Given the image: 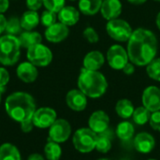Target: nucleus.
Listing matches in <instances>:
<instances>
[{"label": "nucleus", "instance_id": "4", "mask_svg": "<svg viewBox=\"0 0 160 160\" xmlns=\"http://www.w3.org/2000/svg\"><path fill=\"white\" fill-rule=\"evenodd\" d=\"M21 44L15 36L6 35L0 38V64L13 66L20 58Z\"/></svg>", "mask_w": 160, "mask_h": 160}, {"label": "nucleus", "instance_id": "37", "mask_svg": "<svg viewBox=\"0 0 160 160\" xmlns=\"http://www.w3.org/2000/svg\"><path fill=\"white\" fill-rule=\"evenodd\" d=\"M21 124V129L22 132L24 133H29L33 130L35 125L33 123V120L32 118L31 119H28V120H25V121H22L20 123Z\"/></svg>", "mask_w": 160, "mask_h": 160}, {"label": "nucleus", "instance_id": "5", "mask_svg": "<svg viewBox=\"0 0 160 160\" xmlns=\"http://www.w3.org/2000/svg\"><path fill=\"white\" fill-rule=\"evenodd\" d=\"M98 137V135L89 128H82L74 133L72 142L77 151L86 154L96 149Z\"/></svg>", "mask_w": 160, "mask_h": 160}, {"label": "nucleus", "instance_id": "38", "mask_svg": "<svg viewBox=\"0 0 160 160\" xmlns=\"http://www.w3.org/2000/svg\"><path fill=\"white\" fill-rule=\"evenodd\" d=\"M123 72L126 74V75H132L134 72H135V67H134V64L131 63V62H128L124 68H123Z\"/></svg>", "mask_w": 160, "mask_h": 160}, {"label": "nucleus", "instance_id": "31", "mask_svg": "<svg viewBox=\"0 0 160 160\" xmlns=\"http://www.w3.org/2000/svg\"><path fill=\"white\" fill-rule=\"evenodd\" d=\"M56 19H57L56 13L47 9L42 12L41 17H40V22L43 26L49 27L56 22Z\"/></svg>", "mask_w": 160, "mask_h": 160}, {"label": "nucleus", "instance_id": "1", "mask_svg": "<svg viewBox=\"0 0 160 160\" xmlns=\"http://www.w3.org/2000/svg\"><path fill=\"white\" fill-rule=\"evenodd\" d=\"M158 46V38L152 31L138 28L133 31L128 41V58L136 66H147L156 58Z\"/></svg>", "mask_w": 160, "mask_h": 160}, {"label": "nucleus", "instance_id": "26", "mask_svg": "<svg viewBox=\"0 0 160 160\" xmlns=\"http://www.w3.org/2000/svg\"><path fill=\"white\" fill-rule=\"evenodd\" d=\"M44 153L48 160H59L62 156V149L59 143L50 141L44 147Z\"/></svg>", "mask_w": 160, "mask_h": 160}, {"label": "nucleus", "instance_id": "40", "mask_svg": "<svg viewBox=\"0 0 160 160\" xmlns=\"http://www.w3.org/2000/svg\"><path fill=\"white\" fill-rule=\"evenodd\" d=\"M9 6L8 0H0V13H4L5 11L8 10Z\"/></svg>", "mask_w": 160, "mask_h": 160}, {"label": "nucleus", "instance_id": "49", "mask_svg": "<svg viewBox=\"0 0 160 160\" xmlns=\"http://www.w3.org/2000/svg\"><path fill=\"white\" fill-rule=\"evenodd\" d=\"M102 1H103V0H102Z\"/></svg>", "mask_w": 160, "mask_h": 160}, {"label": "nucleus", "instance_id": "30", "mask_svg": "<svg viewBox=\"0 0 160 160\" xmlns=\"http://www.w3.org/2000/svg\"><path fill=\"white\" fill-rule=\"evenodd\" d=\"M5 31L7 32V35H11V36L20 34L22 31L21 20H19L17 17L10 18L8 21H7V26Z\"/></svg>", "mask_w": 160, "mask_h": 160}, {"label": "nucleus", "instance_id": "10", "mask_svg": "<svg viewBox=\"0 0 160 160\" xmlns=\"http://www.w3.org/2000/svg\"><path fill=\"white\" fill-rule=\"evenodd\" d=\"M56 112L49 107H42L36 110L32 120L35 127L39 128H50L57 119Z\"/></svg>", "mask_w": 160, "mask_h": 160}, {"label": "nucleus", "instance_id": "7", "mask_svg": "<svg viewBox=\"0 0 160 160\" xmlns=\"http://www.w3.org/2000/svg\"><path fill=\"white\" fill-rule=\"evenodd\" d=\"M26 56L28 61L36 67H47L52 60V51L41 43L28 48Z\"/></svg>", "mask_w": 160, "mask_h": 160}, {"label": "nucleus", "instance_id": "20", "mask_svg": "<svg viewBox=\"0 0 160 160\" xmlns=\"http://www.w3.org/2000/svg\"><path fill=\"white\" fill-rule=\"evenodd\" d=\"M21 47L28 49L36 44H39L42 41V37L39 33L34 31H25L20 34L18 38Z\"/></svg>", "mask_w": 160, "mask_h": 160}, {"label": "nucleus", "instance_id": "13", "mask_svg": "<svg viewBox=\"0 0 160 160\" xmlns=\"http://www.w3.org/2000/svg\"><path fill=\"white\" fill-rule=\"evenodd\" d=\"M68 108L75 112H82L87 106V97L80 89H72L66 96Z\"/></svg>", "mask_w": 160, "mask_h": 160}, {"label": "nucleus", "instance_id": "14", "mask_svg": "<svg viewBox=\"0 0 160 160\" xmlns=\"http://www.w3.org/2000/svg\"><path fill=\"white\" fill-rule=\"evenodd\" d=\"M69 34L68 26L62 22H55L54 24L47 27L45 31V38L48 41L52 43H58L65 40Z\"/></svg>", "mask_w": 160, "mask_h": 160}, {"label": "nucleus", "instance_id": "19", "mask_svg": "<svg viewBox=\"0 0 160 160\" xmlns=\"http://www.w3.org/2000/svg\"><path fill=\"white\" fill-rule=\"evenodd\" d=\"M60 22L67 26H72L78 22L80 20V11L71 6H65L57 15Z\"/></svg>", "mask_w": 160, "mask_h": 160}, {"label": "nucleus", "instance_id": "36", "mask_svg": "<svg viewBox=\"0 0 160 160\" xmlns=\"http://www.w3.org/2000/svg\"><path fill=\"white\" fill-rule=\"evenodd\" d=\"M42 5H43L42 0H26V7L28 8L29 10L37 11L41 8Z\"/></svg>", "mask_w": 160, "mask_h": 160}, {"label": "nucleus", "instance_id": "8", "mask_svg": "<svg viewBox=\"0 0 160 160\" xmlns=\"http://www.w3.org/2000/svg\"><path fill=\"white\" fill-rule=\"evenodd\" d=\"M106 58L108 60L109 66L115 70H122L129 61L127 50L118 44L110 47L107 52Z\"/></svg>", "mask_w": 160, "mask_h": 160}, {"label": "nucleus", "instance_id": "18", "mask_svg": "<svg viewBox=\"0 0 160 160\" xmlns=\"http://www.w3.org/2000/svg\"><path fill=\"white\" fill-rule=\"evenodd\" d=\"M105 63V57L99 51H92L83 58V68L88 70L98 71Z\"/></svg>", "mask_w": 160, "mask_h": 160}, {"label": "nucleus", "instance_id": "25", "mask_svg": "<svg viewBox=\"0 0 160 160\" xmlns=\"http://www.w3.org/2000/svg\"><path fill=\"white\" fill-rule=\"evenodd\" d=\"M135 133V128L130 122H120L116 128V135L122 141H128L132 139Z\"/></svg>", "mask_w": 160, "mask_h": 160}, {"label": "nucleus", "instance_id": "42", "mask_svg": "<svg viewBox=\"0 0 160 160\" xmlns=\"http://www.w3.org/2000/svg\"><path fill=\"white\" fill-rule=\"evenodd\" d=\"M128 1L131 4H134V5H142V4L145 3L147 0H128Z\"/></svg>", "mask_w": 160, "mask_h": 160}, {"label": "nucleus", "instance_id": "43", "mask_svg": "<svg viewBox=\"0 0 160 160\" xmlns=\"http://www.w3.org/2000/svg\"><path fill=\"white\" fill-rule=\"evenodd\" d=\"M156 22H157V25H158V28L160 30V12H158V16H157V19H156Z\"/></svg>", "mask_w": 160, "mask_h": 160}, {"label": "nucleus", "instance_id": "21", "mask_svg": "<svg viewBox=\"0 0 160 160\" xmlns=\"http://www.w3.org/2000/svg\"><path fill=\"white\" fill-rule=\"evenodd\" d=\"M39 20L40 19L37 11L27 10L22 15V18H21L22 28L26 31H31L38 25Z\"/></svg>", "mask_w": 160, "mask_h": 160}, {"label": "nucleus", "instance_id": "2", "mask_svg": "<svg viewBox=\"0 0 160 160\" xmlns=\"http://www.w3.org/2000/svg\"><path fill=\"white\" fill-rule=\"evenodd\" d=\"M5 109L11 119L21 123L33 117L36 112V102L28 93L15 92L7 98Z\"/></svg>", "mask_w": 160, "mask_h": 160}, {"label": "nucleus", "instance_id": "45", "mask_svg": "<svg viewBox=\"0 0 160 160\" xmlns=\"http://www.w3.org/2000/svg\"><path fill=\"white\" fill-rule=\"evenodd\" d=\"M1 94H2V91L0 90V102H1Z\"/></svg>", "mask_w": 160, "mask_h": 160}, {"label": "nucleus", "instance_id": "34", "mask_svg": "<svg viewBox=\"0 0 160 160\" xmlns=\"http://www.w3.org/2000/svg\"><path fill=\"white\" fill-rule=\"evenodd\" d=\"M149 124L154 130L160 132V111L151 113Z\"/></svg>", "mask_w": 160, "mask_h": 160}, {"label": "nucleus", "instance_id": "29", "mask_svg": "<svg viewBox=\"0 0 160 160\" xmlns=\"http://www.w3.org/2000/svg\"><path fill=\"white\" fill-rule=\"evenodd\" d=\"M112 141L109 137L104 136V135H98V140H97V144H96V149L99 153L106 154L112 149Z\"/></svg>", "mask_w": 160, "mask_h": 160}, {"label": "nucleus", "instance_id": "9", "mask_svg": "<svg viewBox=\"0 0 160 160\" xmlns=\"http://www.w3.org/2000/svg\"><path fill=\"white\" fill-rule=\"evenodd\" d=\"M71 135V126L65 119H56L55 122L49 128L50 141L57 143L67 142Z\"/></svg>", "mask_w": 160, "mask_h": 160}, {"label": "nucleus", "instance_id": "35", "mask_svg": "<svg viewBox=\"0 0 160 160\" xmlns=\"http://www.w3.org/2000/svg\"><path fill=\"white\" fill-rule=\"evenodd\" d=\"M8 82H9L8 71L4 68H0V90L1 91L4 90V87L8 84Z\"/></svg>", "mask_w": 160, "mask_h": 160}, {"label": "nucleus", "instance_id": "28", "mask_svg": "<svg viewBox=\"0 0 160 160\" xmlns=\"http://www.w3.org/2000/svg\"><path fill=\"white\" fill-rule=\"evenodd\" d=\"M146 72L151 79L160 82V58H155L146 66Z\"/></svg>", "mask_w": 160, "mask_h": 160}, {"label": "nucleus", "instance_id": "47", "mask_svg": "<svg viewBox=\"0 0 160 160\" xmlns=\"http://www.w3.org/2000/svg\"><path fill=\"white\" fill-rule=\"evenodd\" d=\"M155 1H157V2H160V0H155Z\"/></svg>", "mask_w": 160, "mask_h": 160}, {"label": "nucleus", "instance_id": "16", "mask_svg": "<svg viewBox=\"0 0 160 160\" xmlns=\"http://www.w3.org/2000/svg\"><path fill=\"white\" fill-rule=\"evenodd\" d=\"M100 12L108 21L117 19L122 12V3L120 0H103Z\"/></svg>", "mask_w": 160, "mask_h": 160}, {"label": "nucleus", "instance_id": "22", "mask_svg": "<svg viewBox=\"0 0 160 160\" xmlns=\"http://www.w3.org/2000/svg\"><path fill=\"white\" fill-rule=\"evenodd\" d=\"M102 5V0H79L80 11L87 16L97 14Z\"/></svg>", "mask_w": 160, "mask_h": 160}, {"label": "nucleus", "instance_id": "39", "mask_svg": "<svg viewBox=\"0 0 160 160\" xmlns=\"http://www.w3.org/2000/svg\"><path fill=\"white\" fill-rule=\"evenodd\" d=\"M6 26H7V20H6L5 16L0 13V35L3 32H5Z\"/></svg>", "mask_w": 160, "mask_h": 160}, {"label": "nucleus", "instance_id": "24", "mask_svg": "<svg viewBox=\"0 0 160 160\" xmlns=\"http://www.w3.org/2000/svg\"><path fill=\"white\" fill-rule=\"evenodd\" d=\"M0 160H21L20 151L11 143H3L0 146Z\"/></svg>", "mask_w": 160, "mask_h": 160}, {"label": "nucleus", "instance_id": "12", "mask_svg": "<svg viewBox=\"0 0 160 160\" xmlns=\"http://www.w3.org/2000/svg\"><path fill=\"white\" fill-rule=\"evenodd\" d=\"M110 125V117L104 111H96L94 112L88 120L89 128L92 129L95 133L102 134L104 133Z\"/></svg>", "mask_w": 160, "mask_h": 160}, {"label": "nucleus", "instance_id": "41", "mask_svg": "<svg viewBox=\"0 0 160 160\" xmlns=\"http://www.w3.org/2000/svg\"><path fill=\"white\" fill-rule=\"evenodd\" d=\"M27 160H44V158L40 154L34 153V154H32V155H30L28 157Z\"/></svg>", "mask_w": 160, "mask_h": 160}, {"label": "nucleus", "instance_id": "27", "mask_svg": "<svg viewBox=\"0 0 160 160\" xmlns=\"http://www.w3.org/2000/svg\"><path fill=\"white\" fill-rule=\"evenodd\" d=\"M151 112L148 111L145 107H138L134 110V112L132 114V118L135 124L139 126H143L150 120Z\"/></svg>", "mask_w": 160, "mask_h": 160}, {"label": "nucleus", "instance_id": "32", "mask_svg": "<svg viewBox=\"0 0 160 160\" xmlns=\"http://www.w3.org/2000/svg\"><path fill=\"white\" fill-rule=\"evenodd\" d=\"M44 7L51 11L58 13L64 7L66 0H42Z\"/></svg>", "mask_w": 160, "mask_h": 160}, {"label": "nucleus", "instance_id": "48", "mask_svg": "<svg viewBox=\"0 0 160 160\" xmlns=\"http://www.w3.org/2000/svg\"><path fill=\"white\" fill-rule=\"evenodd\" d=\"M70 1H75V0H70Z\"/></svg>", "mask_w": 160, "mask_h": 160}, {"label": "nucleus", "instance_id": "44", "mask_svg": "<svg viewBox=\"0 0 160 160\" xmlns=\"http://www.w3.org/2000/svg\"><path fill=\"white\" fill-rule=\"evenodd\" d=\"M98 160H111V159H108V158H99V159Z\"/></svg>", "mask_w": 160, "mask_h": 160}, {"label": "nucleus", "instance_id": "17", "mask_svg": "<svg viewBox=\"0 0 160 160\" xmlns=\"http://www.w3.org/2000/svg\"><path fill=\"white\" fill-rule=\"evenodd\" d=\"M16 73L18 78L25 83H31L35 82L38 75L36 66L30 62H23L20 64L17 68Z\"/></svg>", "mask_w": 160, "mask_h": 160}, {"label": "nucleus", "instance_id": "15", "mask_svg": "<svg viewBox=\"0 0 160 160\" xmlns=\"http://www.w3.org/2000/svg\"><path fill=\"white\" fill-rule=\"evenodd\" d=\"M156 146V141L153 135L148 132H141L134 138V147L141 154L151 153Z\"/></svg>", "mask_w": 160, "mask_h": 160}, {"label": "nucleus", "instance_id": "11", "mask_svg": "<svg viewBox=\"0 0 160 160\" xmlns=\"http://www.w3.org/2000/svg\"><path fill=\"white\" fill-rule=\"evenodd\" d=\"M142 106L151 112L160 111V88L155 85L144 89L142 97Z\"/></svg>", "mask_w": 160, "mask_h": 160}, {"label": "nucleus", "instance_id": "3", "mask_svg": "<svg viewBox=\"0 0 160 160\" xmlns=\"http://www.w3.org/2000/svg\"><path fill=\"white\" fill-rule=\"evenodd\" d=\"M78 87L87 98H98L106 93L108 82L101 72L83 68L78 78Z\"/></svg>", "mask_w": 160, "mask_h": 160}, {"label": "nucleus", "instance_id": "23", "mask_svg": "<svg viewBox=\"0 0 160 160\" xmlns=\"http://www.w3.org/2000/svg\"><path fill=\"white\" fill-rule=\"evenodd\" d=\"M134 106L133 103L127 98H123L117 101L115 105V112L118 114L119 117L123 119H128L132 117V114L134 112Z\"/></svg>", "mask_w": 160, "mask_h": 160}, {"label": "nucleus", "instance_id": "6", "mask_svg": "<svg viewBox=\"0 0 160 160\" xmlns=\"http://www.w3.org/2000/svg\"><path fill=\"white\" fill-rule=\"evenodd\" d=\"M106 31L112 39L119 42L128 41L133 33L130 24L127 21L118 18L108 21L106 24Z\"/></svg>", "mask_w": 160, "mask_h": 160}, {"label": "nucleus", "instance_id": "46", "mask_svg": "<svg viewBox=\"0 0 160 160\" xmlns=\"http://www.w3.org/2000/svg\"><path fill=\"white\" fill-rule=\"evenodd\" d=\"M148 160H158V159H154V158H151V159H148Z\"/></svg>", "mask_w": 160, "mask_h": 160}, {"label": "nucleus", "instance_id": "33", "mask_svg": "<svg viewBox=\"0 0 160 160\" xmlns=\"http://www.w3.org/2000/svg\"><path fill=\"white\" fill-rule=\"evenodd\" d=\"M83 38L90 43H97L99 39L98 34L97 33V31L93 28V27H86L83 30Z\"/></svg>", "mask_w": 160, "mask_h": 160}]
</instances>
